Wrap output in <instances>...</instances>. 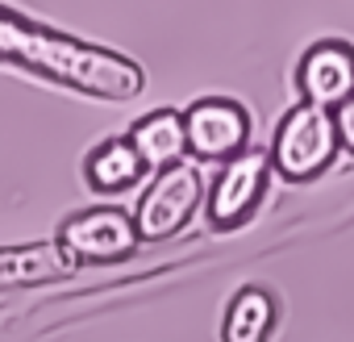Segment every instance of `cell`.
Returning a JSON list of instances; mask_svg holds the SVG:
<instances>
[{
	"instance_id": "cell-11",
	"label": "cell",
	"mask_w": 354,
	"mask_h": 342,
	"mask_svg": "<svg viewBox=\"0 0 354 342\" xmlns=\"http://www.w3.org/2000/svg\"><path fill=\"white\" fill-rule=\"evenodd\" d=\"M275 317H279L275 296L259 284H246L230 296V309L221 321V342H267L275 330Z\"/></svg>"
},
{
	"instance_id": "cell-12",
	"label": "cell",
	"mask_w": 354,
	"mask_h": 342,
	"mask_svg": "<svg viewBox=\"0 0 354 342\" xmlns=\"http://www.w3.org/2000/svg\"><path fill=\"white\" fill-rule=\"evenodd\" d=\"M333 125H337V146L354 154V96L333 109Z\"/></svg>"
},
{
	"instance_id": "cell-9",
	"label": "cell",
	"mask_w": 354,
	"mask_h": 342,
	"mask_svg": "<svg viewBox=\"0 0 354 342\" xmlns=\"http://www.w3.org/2000/svg\"><path fill=\"white\" fill-rule=\"evenodd\" d=\"M80 263L50 238L30 246H0V292L5 288H30V284H55L75 276Z\"/></svg>"
},
{
	"instance_id": "cell-10",
	"label": "cell",
	"mask_w": 354,
	"mask_h": 342,
	"mask_svg": "<svg viewBox=\"0 0 354 342\" xmlns=\"http://www.w3.org/2000/svg\"><path fill=\"white\" fill-rule=\"evenodd\" d=\"M142 176H146V167H142V159L133 154V146H129L125 134H121V138H104V142L92 146L88 159H84V180H88V188L100 192V197L129 192Z\"/></svg>"
},
{
	"instance_id": "cell-4",
	"label": "cell",
	"mask_w": 354,
	"mask_h": 342,
	"mask_svg": "<svg viewBox=\"0 0 354 342\" xmlns=\"http://www.w3.org/2000/svg\"><path fill=\"white\" fill-rule=\"evenodd\" d=\"M55 242L84 267V263H125L133 259V251L142 246L138 242V230H133V213L121 209V205H92V209H80L71 213Z\"/></svg>"
},
{
	"instance_id": "cell-5",
	"label": "cell",
	"mask_w": 354,
	"mask_h": 342,
	"mask_svg": "<svg viewBox=\"0 0 354 342\" xmlns=\"http://www.w3.org/2000/svg\"><path fill=\"white\" fill-rule=\"evenodd\" d=\"M271 188V154L267 150H242L238 159H230L217 180L209 184V197H205V217L217 234H230L238 226H246L263 197Z\"/></svg>"
},
{
	"instance_id": "cell-3",
	"label": "cell",
	"mask_w": 354,
	"mask_h": 342,
	"mask_svg": "<svg viewBox=\"0 0 354 342\" xmlns=\"http://www.w3.org/2000/svg\"><path fill=\"white\" fill-rule=\"evenodd\" d=\"M205 197H209V184L192 159L158 171L150 180V188L142 192V201L133 205L138 242H167L175 234H184L192 226V217L201 213Z\"/></svg>"
},
{
	"instance_id": "cell-2",
	"label": "cell",
	"mask_w": 354,
	"mask_h": 342,
	"mask_svg": "<svg viewBox=\"0 0 354 342\" xmlns=\"http://www.w3.org/2000/svg\"><path fill=\"white\" fill-rule=\"evenodd\" d=\"M337 125H333V113L329 109H317V105H292L279 125H275V138H271V171L288 184H308L317 176L333 167L337 159Z\"/></svg>"
},
{
	"instance_id": "cell-8",
	"label": "cell",
	"mask_w": 354,
	"mask_h": 342,
	"mask_svg": "<svg viewBox=\"0 0 354 342\" xmlns=\"http://www.w3.org/2000/svg\"><path fill=\"white\" fill-rule=\"evenodd\" d=\"M129 146L142 159L146 171H167L188 159V138H184V113L180 109H150L129 125Z\"/></svg>"
},
{
	"instance_id": "cell-1",
	"label": "cell",
	"mask_w": 354,
	"mask_h": 342,
	"mask_svg": "<svg viewBox=\"0 0 354 342\" xmlns=\"http://www.w3.org/2000/svg\"><path fill=\"white\" fill-rule=\"evenodd\" d=\"M0 59H13L30 71H42L100 100H133L146 88V75L129 55L46 30L13 9H0Z\"/></svg>"
},
{
	"instance_id": "cell-6",
	"label": "cell",
	"mask_w": 354,
	"mask_h": 342,
	"mask_svg": "<svg viewBox=\"0 0 354 342\" xmlns=\"http://www.w3.org/2000/svg\"><path fill=\"white\" fill-rule=\"evenodd\" d=\"M184 138L192 163H230L250 142V113L234 96H201L184 109Z\"/></svg>"
},
{
	"instance_id": "cell-7",
	"label": "cell",
	"mask_w": 354,
	"mask_h": 342,
	"mask_svg": "<svg viewBox=\"0 0 354 342\" xmlns=\"http://www.w3.org/2000/svg\"><path fill=\"white\" fill-rule=\"evenodd\" d=\"M296 88L304 105L337 109L354 96V46L346 38H321L313 42L296 63Z\"/></svg>"
}]
</instances>
